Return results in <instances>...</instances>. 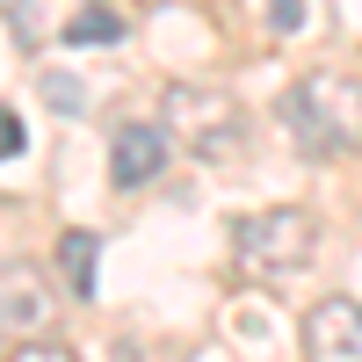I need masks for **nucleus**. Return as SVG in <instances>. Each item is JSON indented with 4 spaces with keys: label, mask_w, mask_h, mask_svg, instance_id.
Returning a JSON list of instances; mask_svg holds the SVG:
<instances>
[{
    "label": "nucleus",
    "mask_w": 362,
    "mask_h": 362,
    "mask_svg": "<svg viewBox=\"0 0 362 362\" xmlns=\"http://www.w3.org/2000/svg\"><path fill=\"white\" fill-rule=\"evenodd\" d=\"M319 254V225L305 218V210H290V203H276V210H247V218L232 225V268L247 283H283V276H297Z\"/></svg>",
    "instance_id": "f03ea898"
},
{
    "label": "nucleus",
    "mask_w": 362,
    "mask_h": 362,
    "mask_svg": "<svg viewBox=\"0 0 362 362\" xmlns=\"http://www.w3.org/2000/svg\"><path fill=\"white\" fill-rule=\"evenodd\" d=\"M160 116H167V131H181L196 145V160H210V167H232L239 153H247V124H239V109L225 102V95H210V87H167L160 95Z\"/></svg>",
    "instance_id": "7ed1b4c3"
},
{
    "label": "nucleus",
    "mask_w": 362,
    "mask_h": 362,
    "mask_svg": "<svg viewBox=\"0 0 362 362\" xmlns=\"http://www.w3.org/2000/svg\"><path fill=\"white\" fill-rule=\"evenodd\" d=\"M124 37V15H109V8H80L66 22V44H116Z\"/></svg>",
    "instance_id": "6e6552de"
},
{
    "label": "nucleus",
    "mask_w": 362,
    "mask_h": 362,
    "mask_svg": "<svg viewBox=\"0 0 362 362\" xmlns=\"http://www.w3.org/2000/svg\"><path fill=\"white\" fill-rule=\"evenodd\" d=\"M167 167V124H124L109 145V181L116 189H145Z\"/></svg>",
    "instance_id": "39448f33"
},
{
    "label": "nucleus",
    "mask_w": 362,
    "mask_h": 362,
    "mask_svg": "<svg viewBox=\"0 0 362 362\" xmlns=\"http://www.w3.org/2000/svg\"><path fill=\"white\" fill-rule=\"evenodd\" d=\"M283 124H290V138L305 145L312 160L362 153V73H334V66L305 73L283 95Z\"/></svg>",
    "instance_id": "f257e3e1"
},
{
    "label": "nucleus",
    "mask_w": 362,
    "mask_h": 362,
    "mask_svg": "<svg viewBox=\"0 0 362 362\" xmlns=\"http://www.w3.org/2000/svg\"><path fill=\"white\" fill-rule=\"evenodd\" d=\"M37 334H51V290L22 276L0 290V341H37Z\"/></svg>",
    "instance_id": "423d86ee"
},
{
    "label": "nucleus",
    "mask_w": 362,
    "mask_h": 362,
    "mask_svg": "<svg viewBox=\"0 0 362 362\" xmlns=\"http://www.w3.org/2000/svg\"><path fill=\"white\" fill-rule=\"evenodd\" d=\"M44 102L66 109V116H80V109H87V87H80L73 73H44Z\"/></svg>",
    "instance_id": "1a4fd4ad"
},
{
    "label": "nucleus",
    "mask_w": 362,
    "mask_h": 362,
    "mask_svg": "<svg viewBox=\"0 0 362 362\" xmlns=\"http://www.w3.org/2000/svg\"><path fill=\"white\" fill-rule=\"evenodd\" d=\"M58 283H66V297H95V283H102V239L87 232V225H73V232H58Z\"/></svg>",
    "instance_id": "0eeeda50"
},
{
    "label": "nucleus",
    "mask_w": 362,
    "mask_h": 362,
    "mask_svg": "<svg viewBox=\"0 0 362 362\" xmlns=\"http://www.w3.org/2000/svg\"><path fill=\"white\" fill-rule=\"evenodd\" d=\"M15 153H22V116L0 109V160H15Z\"/></svg>",
    "instance_id": "f8f14e48"
},
{
    "label": "nucleus",
    "mask_w": 362,
    "mask_h": 362,
    "mask_svg": "<svg viewBox=\"0 0 362 362\" xmlns=\"http://www.w3.org/2000/svg\"><path fill=\"white\" fill-rule=\"evenodd\" d=\"M8 362H80L66 341H51V334H37V341H15V355Z\"/></svg>",
    "instance_id": "9d476101"
},
{
    "label": "nucleus",
    "mask_w": 362,
    "mask_h": 362,
    "mask_svg": "<svg viewBox=\"0 0 362 362\" xmlns=\"http://www.w3.org/2000/svg\"><path fill=\"white\" fill-rule=\"evenodd\" d=\"M305 362H362V305L319 297L305 312Z\"/></svg>",
    "instance_id": "20e7f679"
},
{
    "label": "nucleus",
    "mask_w": 362,
    "mask_h": 362,
    "mask_svg": "<svg viewBox=\"0 0 362 362\" xmlns=\"http://www.w3.org/2000/svg\"><path fill=\"white\" fill-rule=\"evenodd\" d=\"M268 29H276V37H297V29H305V0H268Z\"/></svg>",
    "instance_id": "9b49d317"
}]
</instances>
